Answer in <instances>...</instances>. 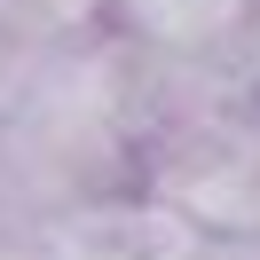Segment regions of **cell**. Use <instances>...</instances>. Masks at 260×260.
Segmentation results:
<instances>
[{
	"mask_svg": "<svg viewBox=\"0 0 260 260\" xmlns=\"http://www.w3.org/2000/svg\"><path fill=\"white\" fill-rule=\"evenodd\" d=\"M197 252H205V237H197L174 205H158V197H142V189L71 213V221L40 244V260H197Z\"/></svg>",
	"mask_w": 260,
	"mask_h": 260,
	"instance_id": "2",
	"label": "cell"
},
{
	"mask_svg": "<svg viewBox=\"0 0 260 260\" xmlns=\"http://www.w3.org/2000/svg\"><path fill=\"white\" fill-rule=\"evenodd\" d=\"M260 0H111V32L142 55H229Z\"/></svg>",
	"mask_w": 260,
	"mask_h": 260,
	"instance_id": "3",
	"label": "cell"
},
{
	"mask_svg": "<svg viewBox=\"0 0 260 260\" xmlns=\"http://www.w3.org/2000/svg\"><path fill=\"white\" fill-rule=\"evenodd\" d=\"M111 32V0H0V40L8 55L32 48H71V40Z\"/></svg>",
	"mask_w": 260,
	"mask_h": 260,
	"instance_id": "4",
	"label": "cell"
},
{
	"mask_svg": "<svg viewBox=\"0 0 260 260\" xmlns=\"http://www.w3.org/2000/svg\"><path fill=\"white\" fill-rule=\"evenodd\" d=\"M0 71H8V40H0Z\"/></svg>",
	"mask_w": 260,
	"mask_h": 260,
	"instance_id": "6",
	"label": "cell"
},
{
	"mask_svg": "<svg viewBox=\"0 0 260 260\" xmlns=\"http://www.w3.org/2000/svg\"><path fill=\"white\" fill-rule=\"evenodd\" d=\"M197 260H260V244H229V237H205Z\"/></svg>",
	"mask_w": 260,
	"mask_h": 260,
	"instance_id": "5",
	"label": "cell"
},
{
	"mask_svg": "<svg viewBox=\"0 0 260 260\" xmlns=\"http://www.w3.org/2000/svg\"><path fill=\"white\" fill-rule=\"evenodd\" d=\"M134 189L174 205L197 237L260 244V103L189 118V126L142 142Z\"/></svg>",
	"mask_w": 260,
	"mask_h": 260,
	"instance_id": "1",
	"label": "cell"
}]
</instances>
